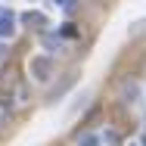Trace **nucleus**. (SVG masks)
<instances>
[{
	"instance_id": "obj_4",
	"label": "nucleus",
	"mask_w": 146,
	"mask_h": 146,
	"mask_svg": "<svg viewBox=\"0 0 146 146\" xmlns=\"http://www.w3.org/2000/svg\"><path fill=\"white\" fill-rule=\"evenodd\" d=\"M59 34H62L65 40H75V37H78V28H75L72 22H68V25H62V28H59Z\"/></svg>"
},
{
	"instance_id": "obj_7",
	"label": "nucleus",
	"mask_w": 146,
	"mask_h": 146,
	"mask_svg": "<svg viewBox=\"0 0 146 146\" xmlns=\"http://www.w3.org/2000/svg\"><path fill=\"white\" fill-rule=\"evenodd\" d=\"M3 56H6V50H3V40H0V59H3Z\"/></svg>"
},
{
	"instance_id": "obj_3",
	"label": "nucleus",
	"mask_w": 146,
	"mask_h": 146,
	"mask_svg": "<svg viewBox=\"0 0 146 146\" xmlns=\"http://www.w3.org/2000/svg\"><path fill=\"white\" fill-rule=\"evenodd\" d=\"M22 22H25L28 28H44V25H47V19H44L40 13H25V16H22Z\"/></svg>"
},
{
	"instance_id": "obj_1",
	"label": "nucleus",
	"mask_w": 146,
	"mask_h": 146,
	"mask_svg": "<svg viewBox=\"0 0 146 146\" xmlns=\"http://www.w3.org/2000/svg\"><path fill=\"white\" fill-rule=\"evenodd\" d=\"M31 75H34L37 81H47V78L53 75V59H50V56H37V59H31Z\"/></svg>"
},
{
	"instance_id": "obj_6",
	"label": "nucleus",
	"mask_w": 146,
	"mask_h": 146,
	"mask_svg": "<svg viewBox=\"0 0 146 146\" xmlns=\"http://www.w3.org/2000/svg\"><path fill=\"white\" fill-rule=\"evenodd\" d=\"M106 143H112V146L118 143V134H115V131H106Z\"/></svg>"
},
{
	"instance_id": "obj_5",
	"label": "nucleus",
	"mask_w": 146,
	"mask_h": 146,
	"mask_svg": "<svg viewBox=\"0 0 146 146\" xmlns=\"http://www.w3.org/2000/svg\"><path fill=\"white\" fill-rule=\"evenodd\" d=\"M78 146H100V137H96V134H84V137L78 140Z\"/></svg>"
},
{
	"instance_id": "obj_2",
	"label": "nucleus",
	"mask_w": 146,
	"mask_h": 146,
	"mask_svg": "<svg viewBox=\"0 0 146 146\" xmlns=\"http://www.w3.org/2000/svg\"><path fill=\"white\" fill-rule=\"evenodd\" d=\"M16 34V16L9 13V9H3L0 13V40H6V37H13Z\"/></svg>"
}]
</instances>
